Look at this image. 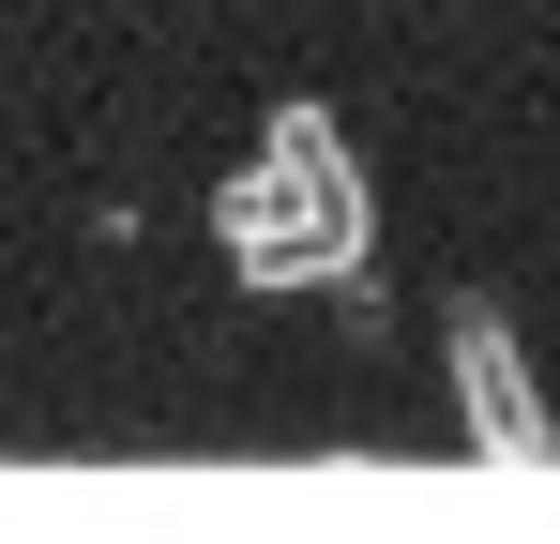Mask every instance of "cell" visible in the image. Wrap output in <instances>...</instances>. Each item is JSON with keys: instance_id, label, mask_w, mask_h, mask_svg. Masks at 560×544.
<instances>
[{"instance_id": "cell-1", "label": "cell", "mask_w": 560, "mask_h": 544, "mask_svg": "<svg viewBox=\"0 0 560 544\" xmlns=\"http://www.w3.org/2000/svg\"><path fill=\"white\" fill-rule=\"evenodd\" d=\"M212 243L258 272V287H318V272L364 258V167L334 152L318 106H273V152L212 197Z\"/></svg>"}, {"instance_id": "cell-2", "label": "cell", "mask_w": 560, "mask_h": 544, "mask_svg": "<svg viewBox=\"0 0 560 544\" xmlns=\"http://www.w3.org/2000/svg\"><path fill=\"white\" fill-rule=\"evenodd\" d=\"M455 409H469V439L515 453V469H530V453H560V424L530 409V363H515V333H500L485 303H455Z\"/></svg>"}]
</instances>
